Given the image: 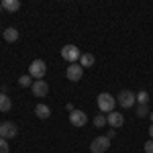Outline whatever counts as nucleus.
Listing matches in <instances>:
<instances>
[{"mask_svg":"<svg viewBox=\"0 0 153 153\" xmlns=\"http://www.w3.org/2000/svg\"><path fill=\"white\" fill-rule=\"evenodd\" d=\"M98 108H100V112L102 114H108V112H112L114 110V106H117V98L112 94H108V92H102V94H98Z\"/></svg>","mask_w":153,"mask_h":153,"instance_id":"f257e3e1","label":"nucleus"},{"mask_svg":"<svg viewBox=\"0 0 153 153\" xmlns=\"http://www.w3.org/2000/svg\"><path fill=\"white\" fill-rule=\"evenodd\" d=\"M45 74H47V63L43 59H33L31 65H29V76L33 80H43Z\"/></svg>","mask_w":153,"mask_h":153,"instance_id":"f03ea898","label":"nucleus"},{"mask_svg":"<svg viewBox=\"0 0 153 153\" xmlns=\"http://www.w3.org/2000/svg\"><path fill=\"white\" fill-rule=\"evenodd\" d=\"M61 57L65 59L68 63H78L82 57V51L76 47V45H63L61 47Z\"/></svg>","mask_w":153,"mask_h":153,"instance_id":"7ed1b4c3","label":"nucleus"},{"mask_svg":"<svg viewBox=\"0 0 153 153\" xmlns=\"http://www.w3.org/2000/svg\"><path fill=\"white\" fill-rule=\"evenodd\" d=\"M117 102L120 104V108H133L137 102V94L131 92V90H120L117 96Z\"/></svg>","mask_w":153,"mask_h":153,"instance_id":"20e7f679","label":"nucleus"},{"mask_svg":"<svg viewBox=\"0 0 153 153\" xmlns=\"http://www.w3.org/2000/svg\"><path fill=\"white\" fill-rule=\"evenodd\" d=\"M108 147H110V139L106 135H100V137L92 139V143H90V151L92 153H106Z\"/></svg>","mask_w":153,"mask_h":153,"instance_id":"39448f33","label":"nucleus"},{"mask_svg":"<svg viewBox=\"0 0 153 153\" xmlns=\"http://www.w3.org/2000/svg\"><path fill=\"white\" fill-rule=\"evenodd\" d=\"M19 135V127L10 123V120H4V123H0V139H12V137H16Z\"/></svg>","mask_w":153,"mask_h":153,"instance_id":"423d86ee","label":"nucleus"},{"mask_svg":"<svg viewBox=\"0 0 153 153\" xmlns=\"http://www.w3.org/2000/svg\"><path fill=\"white\" fill-rule=\"evenodd\" d=\"M65 76H68L70 82H80L82 76H84V68L80 65V63H70L68 70H65Z\"/></svg>","mask_w":153,"mask_h":153,"instance_id":"0eeeda50","label":"nucleus"},{"mask_svg":"<svg viewBox=\"0 0 153 153\" xmlns=\"http://www.w3.org/2000/svg\"><path fill=\"white\" fill-rule=\"evenodd\" d=\"M70 123H71V127H78V129H82L84 125L88 123V117H86V112L84 110H71L70 112Z\"/></svg>","mask_w":153,"mask_h":153,"instance_id":"6e6552de","label":"nucleus"},{"mask_svg":"<svg viewBox=\"0 0 153 153\" xmlns=\"http://www.w3.org/2000/svg\"><path fill=\"white\" fill-rule=\"evenodd\" d=\"M31 92L37 96V98H45L49 94V86L47 82H43V80H35L33 86H31Z\"/></svg>","mask_w":153,"mask_h":153,"instance_id":"1a4fd4ad","label":"nucleus"},{"mask_svg":"<svg viewBox=\"0 0 153 153\" xmlns=\"http://www.w3.org/2000/svg\"><path fill=\"white\" fill-rule=\"evenodd\" d=\"M106 120H108V125L112 127V129H120L123 125H125V117L117 112V110H112V112H108L106 114Z\"/></svg>","mask_w":153,"mask_h":153,"instance_id":"9d476101","label":"nucleus"},{"mask_svg":"<svg viewBox=\"0 0 153 153\" xmlns=\"http://www.w3.org/2000/svg\"><path fill=\"white\" fill-rule=\"evenodd\" d=\"M2 37H4V41H6V43H14V41L19 39V31H16L14 27H6V29H4V33H2Z\"/></svg>","mask_w":153,"mask_h":153,"instance_id":"9b49d317","label":"nucleus"},{"mask_svg":"<svg viewBox=\"0 0 153 153\" xmlns=\"http://www.w3.org/2000/svg\"><path fill=\"white\" fill-rule=\"evenodd\" d=\"M35 114L41 118V120H45V118L51 117V108H49L47 104H37L35 106Z\"/></svg>","mask_w":153,"mask_h":153,"instance_id":"f8f14e48","label":"nucleus"},{"mask_svg":"<svg viewBox=\"0 0 153 153\" xmlns=\"http://www.w3.org/2000/svg\"><path fill=\"white\" fill-rule=\"evenodd\" d=\"M0 4H2V8L6 12H16L21 8V2H19V0H2Z\"/></svg>","mask_w":153,"mask_h":153,"instance_id":"ddd939ff","label":"nucleus"},{"mask_svg":"<svg viewBox=\"0 0 153 153\" xmlns=\"http://www.w3.org/2000/svg\"><path fill=\"white\" fill-rule=\"evenodd\" d=\"M10 108H12V100L8 98V94L0 92V112H8Z\"/></svg>","mask_w":153,"mask_h":153,"instance_id":"4468645a","label":"nucleus"},{"mask_svg":"<svg viewBox=\"0 0 153 153\" xmlns=\"http://www.w3.org/2000/svg\"><path fill=\"white\" fill-rule=\"evenodd\" d=\"M94 55H92V53H82V57H80V65H82V68H92V65H94Z\"/></svg>","mask_w":153,"mask_h":153,"instance_id":"2eb2a0df","label":"nucleus"},{"mask_svg":"<svg viewBox=\"0 0 153 153\" xmlns=\"http://www.w3.org/2000/svg\"><path fill=\"white\" fill-rule=\"evenodd\" d=\"M149 112H151V110H149V106H147V104H139V106H137V117H139V118L149 117Z\"/></svg>","mask_w":153,"mask_h":153,"instance_id":"dca6fc26","label":"nucleus"},{"mask_svg":"<svg viewBox=\"0 0 153 153\" xmlns=\"http://www.w3.org/2000/svg\"><path fill=\"white\" fill-rule=\"evenodd\" d=\"M104 125H108V120H106V117L100 112V114H96L94 117V127H98V129H102Z\"/></svg>","mask_w":153,"mask_h":153,"instance_id":"f3484780","label":"nucleus"},{"mask_svg":"<svg viewBox=\"0 0 153 153\" xmlns=\"http://www.w3.org/2000/svg\"><path fill=\"white\" fill-rule=\"evenodd\" d=\"M19 84H21L23 88H29V86H33V78H31L29 74H27V76H21V78H19Z\"/></svg>","mask_w":153,"mask_h":153,"instance_id":"a211bd4d","label":"nucleus"},{"mask_svg":"<svg viewBox=\"0 0 153 153\" xmlns=\"http://www.w3.org/2000/svg\"><path fill=\"white\" fill-rule=\"evenodd\" d=\"M137 102H139V104H149V94H147L145 90L137 92Z\"/></svg>","mask_w":153,"mask_h":153,"instance_id":"6ab92c4d","label":"nucleus"},{"mask_svg":"<svg viewBox=\"0 0 153 153\" xmlns=\"http://www.w3.org/2000/svg\"><path fill=\"white\" fill-rule=\"evenodd\" d=\"M10 147H8V141L6 139H0V153H8Z\"/></svg>","mask_w":153,"mask_h":153,"instance_id":"aec40b11","label":"nucleus"},{"mask_svg":"<svg viewBox=\"0 0 153 153\" xmlns=\"http://www.w3.org/2000/svg\"><path fill=\"white\" fill-rule=\"evenodd\" d=\"M143 147H145V153H153V141H151V139H149V141L145 143Z\"/></svg>","mask_w":153,"mask_h":153,"instance_id":"412c9836","label":"nucleus"},{"mask_svg":"<svg viewBox=\"0 0 153 153\" xmlns=\"http://www.w3.org/2000/svg\"><path fill=\"white\" fill-rule=\"evenodd\" d=\"M114 135H117V131H114V129H112V131H108V133H106V137H108V139H112Z\"/></svg>","mask_w":153,"mask_h":153,"instance_id":"4be33fe9","label":"nucleus"},{"mask_svg":"<svg viewBox=\"0 0 153 153\" xmlns=\"http://www.w3.org/2000/svg\"><path fill=\"white\" fill-rule=\"evenodd\" d=\"M149 137H151V141H153V125L149 127Z\"/></svg>","mask_w":153,"mask_h":153,"instance_id":"5701e85b","label":"nucleus"},{"mask_svg":"<svg viewBox=\"0 0 153 153\" xmlns=\"http://www.w3.org/2000/svg\"><path fill=\"white\" fill-rule=\"evenodd\" d=\"M149 118H151V125H153V110L149 112Z\"/></svg>","mask_w":153,"mask_h":153,"instance_id":"b1692460","label":"nucleus"},{"mask_svg":"<svg viewBox=\"0 0 153 153\" xmlns=\"http://www.w3.org/2000/svg\"><path fill=\"white\" fill-rule=\"evenodd\" d=\"M0 10H2V4H0Z\"/></svg>","mask_w":153,"mask_h":153,"instance_id":"393cba45","label":"nucleus"}]
</instances>
